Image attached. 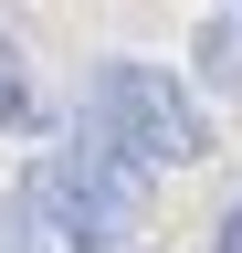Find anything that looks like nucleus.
Instances as JSON below:
<instances>
[{"mask_svg": "<svg viewBox=\"0 0 242 253\" xmlns=\"http://www.w3.org/2000/svg\"><path fill=\"white\" fill-rule=\"evenodd\" d=\"M21 201H32V221L64 253H127V232L147 221V179L127 169V158H105V148H42L32 169H21Z\"/></svg>", "mask_w": 242, "mask_h": 253, "instance_id": "2", "label": "nucleus"}, {"mask_svg": "<svg viewBox=\"0 0 242 253\" xmlns=\"http://www.w3.org/2000/svg\"><path fill=\"white\" fill-rule=\"evenodd\" d=\"M0 126H42V84L21 63V42H0Z\"/></svg>", "mask_w": 242, "mask_h": 253, "instance_id": "3", "label": "nucleus"}, {"mask_svg": "<svg viewBox=\"0 0 242 253\" xmlns=\"http://www.w3.org/2000/svg\"><path fill=\"white\" fill-rule=\"evenodd\" d=\"M84 148L127 158V169H200L210 158V116L200 95L169 74V63H95V84H84Z\"/></svg>", "mask_w": 242, "mask_h": 253, "instance_id": "1", "label": "nucleus"}, {"mask_svg": "<svg viewBox=\"0 0 242 253\" xmlns=\"http://www.w3.org/2000/svg\"><path fill=\"white\" fill-rule=\"evenodd\" d=\"M232 53H242V32H210V42H200V74H210V84H232V74H242Z\"/></svg>", "mask_w": 242, "mask_h": 253, "instance_id": "4", "label": "nucleus"}, {"mask_svg": "<svg viewBox=\"0 0 242 253\" xmlns=\"http://www.w3.org/2000/svg\"><path fill=\"white\" fill-rule=\"evenodd\" d=\"M210 253H242V190H232V211H221V243Z\"/></svg>", "mask_w": 242, "mask_h": 253, "instance_id": "5", "label": "nucleus"}]
</instances>
